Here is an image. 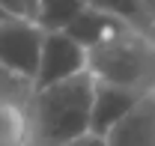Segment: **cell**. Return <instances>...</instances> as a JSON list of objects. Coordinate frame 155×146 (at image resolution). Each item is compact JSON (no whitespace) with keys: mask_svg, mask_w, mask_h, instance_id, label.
Wrapping results in <instances>:
<instances>
[{"mask_svg":"<svg viewBox=\"0 0 155 146\" xmlns=\"http://www.w3.org/2000/svg\"><path fill=\"white\" fill-rule=\"evenodd\" d=\"M93 87H96V78L90 72H78L48 87H36L27 110L30 143L66 146L69 140L87 134L90 110H93Z\"/></svg>","mask_w":155,"mask_h":146,"instance_id":"cell-1","label":"cell"},{"mask_svg":"<svg viewBox=\"0 0 155 146\" xmlns=\"http://www.w3.org/2000/svg\"><path fill=\"white\" fill-rule=\"evenodd\" d=\"M87 72L96 81L137 95L155 92V45L134 24H125L98 45L87 48Z\"/></svg>","mask_w":155,"mask_h":146,"instance_id":"cell-2","label":"cell"},{"mask_svg":"<svg viewBox=\"0 0 155 146\" xmlns=\"http://www.w3.org/2000/svg\"><path fill=\"white\" fill-rule=\"evenodd\" d=\"M45 30L27 15H6L0 21V66L21 75H36Z\"/></svg>","mask_w":155,"mask_h":146,"instance_id":"cell-3","label":"cell"},{"mask_svg":"<svg viewBox=\"0 0 155 146\" xmlns=\"http://www.w3.org/2000/svg\"><path fill=\"white\" fill-rule=\"evenodd\" d=\"M78 72H87V48L78 45L66 30H51L42 39V54H39V69L33 75L36 87H48L54 81L72 78Z\"/></svg>","mask_w":155,"mask_h":146,"instance_id":"cell-4","label":"cell"},{"mask_svg":"<svg viewBox=\"0 0 155 146\" xmlns=\"http://www.w3.org/2000/svg\"><path fill=\"white\" fill-rule=\"evenodd\" d=\"M107 146H155V92H146L134 101L107 134Z\"/></svg>","mask_w":155,"mask_h":146,"instance_id":"cell-5","label":"cell"},{"mask_svg":"<svg viewBox=\"0 0 155 146\" xmlns=\"http://www.w3.org/2000/svg\"><path fill=\"white\" fill-rule=\"evenodd\" d=\"M137 98L140 95L131 92V90H122V87H114V84L96 81V87H93V110H90V131L104 137L128 110L134 108Z\"/></svg>","mask_w":155,"mask_h":146,"instance_id":"cell-6","label":"cell"},{"mask_svg":"<svg viewBox=\"0 0 155 146\" xmlns=\"http://www.w3.org/2000/svg\"><path fill=\"white\" fill-rule=\"evenodd\" d=\"M128 21L116 18L110 12H101V9H93V6H84L81 12L75 15V21L66 27V33L75 39L78 45H84V48H93L98 45L101 39H107L110 33H116L119 27H125Z\"/></svg>","mask_w":155,"mask_h":146,"instance_id":"cell-7","label":"cell"},{"mask_svg":"<svg viewBox=\"0 0 155 146\" xmlns=\"http://www.w3.org/2000/svg\"><path fill=\"white\" fill-rule=\"evenodd\" d=\"M84 6H87V0H36L30 18L36 21L45 33H51V30H66Z\"/></svg>","mask_w":155,"mask_h":146,"instance_id":"cell-8","label":"cell"},{"mask_svg":"<svg viewBox=\"0 0 155 146\" xmlns=\"http://www.w3.org/2000/svg\"><path fill=\"white\" fill-rule=\"evenodd\" d=\"M33 92H36V81L30 75H21L15 69L0 66V105L3 108H15L21 113H27Z\"/></svg>","mask_w":155,"mask_h":146,"instance_id":"cell-9","label":"cell"},{"mask_svg":"<svg viewBox=\"0 0 155 146\" xmlns=\"http://www.w3.org/2000/svg\"><path fill=\"white\" fill-rule=\"evenodd\" d=\"M27 143H30L27 113L0 105V146H27Z\"/></svg>","mask_w":155,"mask_h":146,"instance_id":"cell-10","label":"cell"},{"mask_svg":"<svg viewBox=\"0 0 155 146\" xmlns=\"http://www.w3.org/2000/svg\"><path fill=\"white\" fill-rule=\"evenodd\" d=\"M87 6L101 9V12H110V15H116V18L134 24L137 30H143L146 21H149V9H146L140 0H87Z\"/></svg>","mask_w":155,"mask_h":146,"instance_id":"cell-11","label":"cell"},{"mask_svg":"<svg viewBox=\"0 0 155 146\" xmlns=\"http://www.w3.org/2000/svg\"><path fill=\"white\" fill-rule=\"evenodd\" d=\"M66 146H107V140H104L101 134H93V131H87V134L75 137V140H69Z\"/></svg>","mask_w":155,"mask_h":146,"instance_id":"cell-12","label":"cell"},{"mask_svg":"<svg viewBox=\"0 0 155 146\" xmlns=\"http://www.w3.org/2000/svg\"><path fill=\"white\" fill-rule=\"evenodd\" d=\"M0 6H3L9 15H27V9H24V0H0Z\"/></svg>","mask_w":155,"mask_h":146,"instance_id":"cell-13","label":"cell"},{"mask_svg":"<svg viewBox=\"0 0 155 146\" xmlns=\"http://www.w3.org/2000/svg\"><path fill=\"white\" fill-rule=\"evenodd\" d=\"M33 6H36V0H24V9H27V18H30V12H33Z\"/></svg>","mask_w":155,"mask_h":146,"instance_id":"cell-14","label":"cell"},{"mask_svg":"<svg viewBox=\"0 0 155 146\" xmlns=\"http://www.w3.org/2000/svg\"><path fill=\"white\" fill-rule=\"evenodd\" d=\"M140 3H143V6L149 9V12H155V0H140Z\"/></svg>","mask_w":155,"mask_h":146,"instance_id":"cell-15","label":"cell"},{"mask_svg":"<svg viewBox=\"0 0 155 146\" xmlns=\"http://www.w3.org/2000/svg\"><path fill=\"white\" fill-rule=\"evenodd\" d=\"M6 15H9V12H6V9H3V6H0V21L6 18Z\"/></svg>","mask_w":155,"mask_h":146,"instance_id":"cell-16","label":"cell"},{"mask_svg":"<svg viewBox=\"0 0 155 146\" xmlns=\"http://www.w3.org/2000/svg\"><path fill=\"white\" fill-rule=\"evenodd\" d=\"M27 146H36V143H27Z\"/></svg>","mask_w":155,"mask_h":146,"instance_id":"cell-17","label":"cell"}]
</instances>
